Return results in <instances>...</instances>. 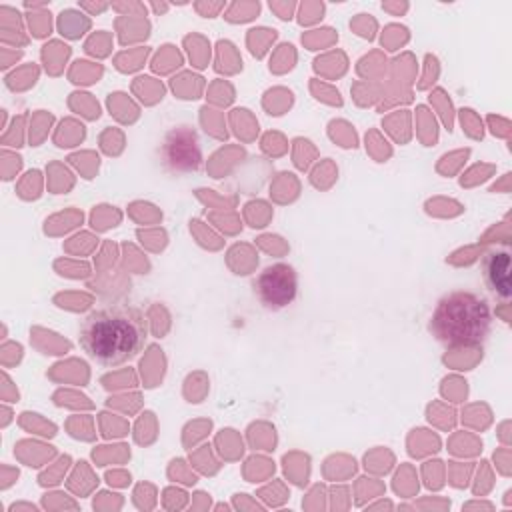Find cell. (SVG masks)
<instances>
[{"label": "cell", "mask_w": 512, "mask_h": 512, "mask_svg": "<svg viewBox=\"0 0 512 512\" xmlns=\"http://www.w3.org/2000/svg\"><path fill=\"white\" fill-rule=\"evenodd\" d=\"M492 326V312L484 298L472 292H450L430 318V332L446 346H480Z\"/></svg>", "instance_id": "2"}, {"label": "cell", "mask_w": 512, "mask_h": 512, "mask_svg": "<svg viewBox=\"0 0 512 512\" xmlns=\"http://www.w3.org/2000/svg\"><path fill=\"white\" fill-rule=\"evenodd\" d=\"M160 158L164 166L174 174L196 172L202 164V152L198 136L190 126L172 128L160 146Z\"/></svg>", "instance_id": "3"}, {"label": "cell", "mask_w": 512, "mask_h": 512, "mask_svg": "<svg viewBox=\"0 0 512 512\" xmlns=\"http://www.w3.org/2000/svg\"><path fill=\"white\" fill-rule=\"evenodd\" d=\"M146 332V320L138 308L128 304H108L82 320L78 340L96 362L116 366L140 352Z\"/></svg>", "instance_id": "1"}, {"label": "cell", "mask_w": 512, "mask_h": 512, "mask_svg": "<svg viewBox=\"0 0 512 512\" xmlns=\"http://www.w3.org/2000/svg\"><path fill=\"white\" fill-rule=\"evenodd\" d=\"M482 274L492 292L500 298L512 296V256L508 248H492L482 258Z\"/></svg>", "instance_id": "5"}, {"label": "cell", "mask_w": 512, "mask_h": 512, "mask_svg": "<svg viewBox=\"0 0 512 512\" xmlns=\"http://www.w3.org/2000/svg\"><path fill=\"white\" fill-rule=\"evenodd\" d=\"M296 290H298L296 272L292 266L282 262L266 266L254 280V292L258 300L270 310L288 306L296 298Z\"/></svg>", "instance_id": "4"}]
</instances>
